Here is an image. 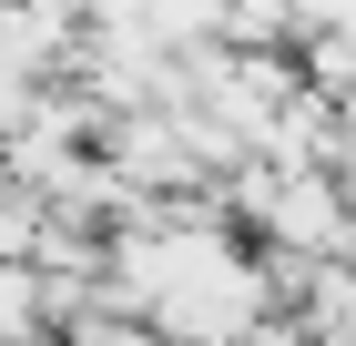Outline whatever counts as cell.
<instances>
[{"instance_id":"6da1fadb","label":"cell","mask_w":356,"mask_h":346,"mask_svg":"<svg viewBox=\"0 0 356 346\" xmlns=\"http://www.w3.org/2000/svg\"><path fill=\"white\" fill-rule=\"evenodd\" d=\"M0 346H10V336H0Z\"/></svg>"}]
</instances>
